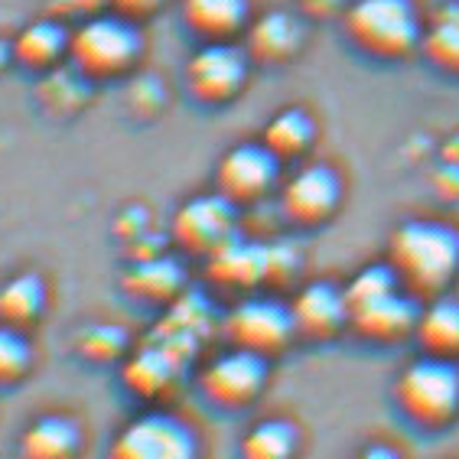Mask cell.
<instances>
[{
    "mask_svg": "<svg viewBox=\"0 0 459 459\" xmlns=\"http://www.w3.org/2000/svg\"><path fill=\"white\" fill-rule=\"evenodd\" d=\"M388 261L411 293L437 297L459 274V231L437 219H411L391 235Z\"/></svg>",
    "mask_w": 459,
    "mask_h": 459,
    "instance_id": "6da1fadb",
    "label": "cell"
},
{
    "mask_svg": "<svg viewBox=\"0 0 459 459\" xmlns=\"http://www.w3.org/2000/svg\"><path fill=\"white\" fill-rule=\"evenodd\" d=\"M143 53V39L134 20L121 13H95L72 30L69 59L85 79L108 82L121 79L137 65Z\"/></svg>",
    "mask_w": 459,
    "mask_h": 459,
    "instance_id": "7a4b0ae2",
    "label": "cell"
},
{
    "mask_svg": "<svg viewBox=\"0 0 459 459\" xmlns=\"http://www.w3.org/2000/svg\"><path fill=\"white\" fill-rule=\"evenodd\" d=\"M394 398L411 424L427 430L450 427L459 417V368L453 359L427 352L398 375Z\"/></svg>",
    "mask_w": 459,
    "mask_h": 459,
    "instance_id": "3957f363",
    "label": "cell"
},
{
    "mask_svg": "<svg viewBox=\"0 0 459 459\" xmlns=\"http://www.w3.org/2000/svg\"><path fill=\"white\" fill-rule=\"evenodd\" d=\"M345 33L375 59H404L424 43L414 0H355L345 13Z\"/></svg>",
    "mask_w": 459,
    "mask_h": 459,
    "instance_id": "277c9868",
    "label": "cell"
},
{
    "mask_svg": "<svg viewBox=\"0 0 459 459\" xmlns=\"http://www.w3.org/2000/svg\"><path fill=\"white\" fill-rule=\"evenodd\" d=\"M231 238H238V205L229 195H193L173 215V241L186 255L209 257Z\"/></svg>",
    "mask_w": 459,
    "mask_h": 459,
    "instance_id": "5b68a950",
    "label": "cell"
},
{
    "mask_svg": "<svg viewBox=\"0 0 459 459\" xmlns=\"http://www.w3.org/2000/svg\"><path fill=\"white\" fill-rule=\"evenodd\" d=\"M221 329L231 345L261 352L267 359L287 349L297 336L290 307H283L281 300H271V297H247L238 307H231Z\"/></svg>",
    "mask_w": 459,
    "mask_h": 459,
    "instance_id": "8992f818",
    "label": "cell"
},
{
    "mask_svg": "<svg viewBox=\"0 0 459 459\" xmlns=\"http://www.w3.org/2000/svg\"><path fill=\"white\" fill-rule=\"evenodd\" d=\"M247 49L229 39L205 43L186 62V89L203 105H229L247 85Z\"/></svg>",
    "mask_w": 459,
    "mask_h": 459,
    "instance_id": "52a82bcc",
    "label": "cell"
},
{
    "mask_svg": "<svg viewBox=\"0 0 459 459\" xmlns=\"http://www.w3.org/2000/svg\"><path fill=\"white\" fill-rule=\"evenodd\" d=\"M199 388L221 411H241L255 404L267 388V355L251 349H231L205 365L199 375Z\"/></svg>",
    "mask_w": 459,
    "mask_h": 459,
    "instance_id": "ba28073f",
    "label": "cell"
},
{
    "mask_svg": "<svg viewBox=\"0 0 459 459\" xmlns=\"http://www.w3.org/2000/svg\"><path fill=\"white\" fill-rule=\"evenodd\" d=\"M281 163L283 160L267 143H238L219 160L215 186L235 205L261 203L281 179Z\"/></svg>",
    "mask_w": 459,
    "mask_h": 459,
    "instance_id": "9c48e42d",
    "label": "cell"
},
{
    "mask_svg": "<svg viewBox=\"0 0 459 459\" xmlns=\"http://www.w3.org/2000/svg\"><path fill=\"white\" fill-rule=\"evenodd\" d=\"M117 459H189L195 456L193 430L169 414H143L111 443Z\"/></svg>",
    "mask_w": 459,
    "mask_h": 459,
    "instance_id": "30bf717a",
    "label": "cell"
},
{
    "mask_svg": "<svg viewBox=\"0 0 459 459\" xmlns=\"http://www.w3.org/2000/svg\"><path fill=\"white\" fill-rule=\"evenodd\" d=\"M420 307L407 287H391L349 307V326L371 342H401L414 336Z\"/></svg>",
    "mask_w": 459,
    "mask_h": 459,
    "instance_id": "8fae6325",
    "label": "cell"
},
{
    "mask_svg": "<svg viewBox=\"0 0 459 459\" xmlns=\"http://www.w3.org/2000/svg\"><path fill=\"white\" fill-rule=\"evenodd\" d=\"M342 203V179L326 163L300 167L283 183V215L297 225H323Z\"/></svg>",
    "mask_w": 459,
    "mask_h": 459,
    "instance_id": "7c38bea8",
    "label": "cell"
},
{
    "mask_svg": "<svg viewBox=\"0 0 459 459\" xmlns=\"http://www.w3.org/2000/svg\"><path fill=\"white\" fill-rule=\"evenodd\" d=\"M290 313L297 323V336L333 339L349 326V297L336 283L313 281L293 297Z\"/></svg>",
    "mask_w": 459,
    "mask_h": 459,
    "instance_id": "4fadbf2b",
    "label": "cell"
},
{
    "mask_svg": "<svg viewBox=\"0 0 459 459\" xmlns=\"http://www.w3.org/2000/svg\"><path fill=\"white\" fill-rule=\"evenodd\" d=\"M247 56L264 65L290 62L303 49V23L287 10H271L247 23Z\"/></svg>",
    "mask_w": 459,
    "mask_h": 459,
    "instance_id": "5bb4252c",
    "label": "cell"
},
{
    "mask_svg": "<svg viewBox=\"0 0 459 459\" xmlns=\"http://www.w3.org/2000/svg\"><path fill=\"white\" fill-rule=\"evenodd\" d=\"M183 368H186V362H179L167 345L147 339L137 352L127 355V362H124V385H127L137 398H160V394H167V391L177 385Z\"/></svg>",
    "mask_w": 459,
    "mask_h": 459,
    "instance_id": "9a60e30c",
    "label": "cell"
},
{
    "mask_svg": "<svg viewBox=\"0 0 459 459\" xmlns=\"http://www.w3.org/2000/svg\"><path fill=\"white\" fill-rule=\"evenodd\" d=\"M205 261H209V277L229 290H251L267 281V245L257 241L231 238Z\"/></svg>",
    "mask_w": 459,
    "mask_h": 459,
    "instance_id": "2e32d148",
    "label": "cell"
},
{
    "mask_svg": "<svg viewBox=\"0 0 459 459\" xmlns=\"http://www.w3.org/2000/svg\"><path fill=\"white\" fill-rule=\"evenodd\" d=\"M186 271L179 261L167 255L143 257L124 274V290L131 293L134 300L157 303V307H169V303L183 297Z\"/></svg>",
    "mask_w": 459,
    "mask_h": 459,
    "instance_id": "e0dca14e",
    "label": "cell"
},
{
    "mask_svg": "<svg viewBox=\"0 0 459 459\" xmlns=\"http://www.w3.org/2000/svg\"><path fill=\"white\" fill-rule=\"evenodd\" d=\"M10 43H13V62L27 65L30 72H46L53 69L62 56H69L72 30H65V23L56 17L33 20Z\"/></svg>",
    "mask_w": 459,
    "mask_h": 459,
    "instance_id": "ac0fdd59",
    "label": "cell"
},
{
    "mask_svg": "<svg viewBox=\"0 0 459 459\" xmlns=\"http://www.w3.org/2000/svg\"><path fill=\"white\" fill-rule=\"evenodd\" d=\"M183 20L205 43H219L247 30L251 4L247 0H183Z\"/></svg>",
    "mask_w": 459,
    "mask_h": 459,
    "instance_id": "d6986e66",
    "label": "cell"
},
{
    "mask_svg": "<svg viewBox=\"0 0 459 459\" xmlns=\"http://www.w3.org/2000/svg\"><path fill=\"white\" fill-rule=\"evenodd\" d=\"M79 443L82 433L75 420L59 414H46L27 427L23 440H20V450L30 459H65L79 453Z\"/></svg>",
    "mask_w": 459,
    "mask_h": 459,
    "instance_id": "ffe728a7",
    "label": "cell"
},
{
    "mask_svg": "<svg viewBox=\"0 0 459 459\" xmlns=\"http://www.w3.org/2000/svg\"><path fill=\"white\" fill-rule=\"evenodd\" d=\"M414 336L430 355L456 359L459 355V300L437 297L430 307L420 309Z\"/></svg>",
    "mask_w": 459,
    "mask_h": 459,
    "instance_id": "44dd1931",
    "label": "cell"
},
{
    "mask_svg": "<svg viewBox=\"0 0 459 459\" xmlns=\"http://www.w3.org/2000/svg\"><path fill=\"white\" fill-rule=\"evenodd\" d=\"M46 309V283L39 274H17L0 287V323L30 329Z\"/></svg>",
    "mask_w": 459,
    "mask_h": 459,
    "instance_id": "7402d4cb",
    "label": "cell"
},
{
    "mask_svg": "<svg viewBox=\"0 0 459 459\" xmlns=\"http://www.w3.org/2000/svg\"><path fill=\"white\" fill-rule=\"evenodd\" d=\"M316 141V121L303 108H283L271 117L264 131V143L281 160H297Z\"/></svg>",
    "mask_w": 459,
    "mask_h": 459,
    "instance_id": "603a6c76",
    "label": "cell"
},
{
    "mask_svg": "<svg viewBox=\"0 0 459 459\" xmlns=\"http://www.w3.org/2000/svg\"><path fill=\"white\" fill-rule=\"evenodd\" d=\"M424 56L446 75H459V0L446 4L424 33Z\"/></svg>",
    "mask_w": 459,
    "mask_h": 459,
    "instance_id": "cb8c5ba5",
    "label": "cell"
},
{
    "mask_svg": "<svg viewBox=\"0 0 459 459\" xmlns=\"http://www.w3.org/2000/svg\"><path fill=\"white\" fill-rule=\"evenodd\" d=\"M241 453L251 459H287L297 453V427L290 420H261L247 430Z\"/></svg>",
    "mask_w": 459,
    "mask_h": 459,
    "instance_id": "d4e9b609",
    "label": "cell"
},
{
    "mask_svg": "<svg viewBox=\"0 0 459 459\" xmlns=\"http://www.w3.org/2000/svg\"><path fill=\"white\" fill-rule=\"evenodd\" d=\"M33 368V349H30L23 329L0 323V385H17Z\"/></svg>",
    "mask_w": 459,
    "mask_h": 459,
    "instance_id": "484cf974",
    "label": "cell"
},
{
    "mask_svg": "<svg viewBox=\"0 0 459 459\" xmlns=\"http://www.w3.org/2000/svg\"><path fill=\"white\" fill-rule=\"evenodd\" d=\"M79 352L89 359V362H117L127 355V333L115 323H98L89 326L79 339Z\"/></svg>",
    "mask_w": 459,
    "mask_h": 459,
    "instance_id": "4316f807",
    "label": "cell"
},
{
    "mask_svg": "<svg viewBox=\"0 0 459 459\" xmlns=\"http://www.w3.org/2000/svg\"><path fill=\"white\" fill-rule=\"evenodd\" d=\"M297 264L300 261L290 245H267V281H290Z\"/></svg>",
    "mask_w": 459,
    "mask_h": 459,
    "instance_id": "83f0119b",
    "label": "cell"
},
{
    "mask_svg": "<svg viewBox=\"0 0 459 459\" xmlns=\"http://www.w3.org/2000/svg\"><path fill=\"white\" fill-rule=\"evenodd\" d=\"M108 7L137 23V20H147L153 13H160V10L167 7V0H108Z\"/></svg>",
    "mask_w": 459,
    "mask_h": 459,
    "instance_id": "f1b7e54d",
    "label": "cell"
},
{
    "mask_svg": "<svg viewBox=\"0 0 459 459\" xmlns=\"http://www.w3.org/2000/svg\"><path fill=\"white\" fill-rule=\"evenodd\" d=\"M108 0H56V17H95Z\"/></svg>",
    "mask_w": 459,
    "mask_h": 459,
    "instance_id": "f546056e",
    "label": "cell"
},
{
    "mask_svg": "<svg viewBox=\"0 0 459 459\" xmlns=\"http://www.w3.org/2000/svg\"><path fill=\"white\" fill-rule=\"evenodd\" d=\"M10 62H13V43H7V39H0V72L7 69Z\"/></svg>",
    "mask_w": 459,
    "mask_h": 459,
    "instance_id": "4dcf8cb0",
    "label": "cell"
}]
</instances>
